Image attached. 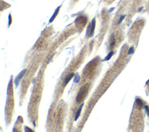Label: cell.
Here are the masks:
<instances>
[{
  "label": "cell",
  "instance_id": "277c9868",
  "mask_svg": "<svg viewBox=\"0 0 149 132\" xmlns=\"http://www.w3.org/2000/svg\"><path fill=\"white\" fill-rule=\"evenodd\" d=\"M95 26H96V20H95V18H94L93 20H92V22H91L90 34V37H92L93 36L94 32H95Z\"/></svg>",
  "mask_w": 149,
  "mask_h": 132
},
{
  "label": "cell",
  "instance_id": "8fae6325",
  "mask_svg": "<svg viewBox=\"0 0 149 132\" xmlns=\"http://www.w3.org/2000/svg\"><path fill=\"white\" fill-rule=\"evenodd\" d=\"M115 39H114V38H113V40L112 41V42H111V44H110L111 48H113V47L114 46V44H115Z\"/></svg>",
  "mask_w": 149,
  "mask_h": 132
},
{
  "label": "cell",
  "instance_id": "52a82bcc",
  "mask_svg": "<svg viewBox=\"0 0 149 132\" xmlns=\"http://www.w3.org/2000/svg\"><path fill=\"white\" fill-rule=\"evenodd\" d=\"M113 54H114V52L113 51H111L108 54L107 57L104 58V59L103 60V61H108V60L110 59V58L112 57V56L113 55Z\"/></svg>",
  "mask_w": 149,
  "mask_h": 132
},
{
  "label": "cell",
  "instance_id": "8992f818",
  "mask_svg": "<svg viewBox=\"0 0 149 132\" xmlns=\"http://www.w3.org/2000/svg\"><path fill=\"white\" fill-rule=\"evenodd\" d=\"M83 104H82L80 106V108H79V109H78V112L77 113H76V116H75V118H74V121H77V119H78V118L79 117V116H80V112H81V110H82V107H83Z\"/></svg>",
  "mask_w": 149,
  "mask_h": 132
},
{
  "label": "cell",
  "instance_id": "7c38bea8",
  "mask_svg": "<svg viewBox=\"0 0 149 132\" xmlns=\"http://www.w3.org/2000/svg\"><path fill=\"white\" fill-rule=\"evenodd\" d=\"M143 9V7H141V8H139V9L138 10V12H140L141 11H142Z\"/></svg>",
  "mask_w": 149,
  "mask_h": 132
},
{
  "label": "cell",
  "instance_id": "9c48e42d",
  "mask_svg": "<svg viewBox=\"0 0 149 132\" xmlns=\"http://www.w3.org/2000/svg\"><path fill=\"white\" fill-rule=\"evenodd\" d=\"M133 52H134V48H133V47H131L129 48L128 54V55H131V54H133Z\"/></svg>",
  "mask_w": 149,
  "mask_h": 132
},
{
  "label": "cell",
  "instance_id": "3957f363",
  "mask_svg": "<svg viewBox=\"0 0 149 132\" xmlns=\"http://www.w3.org/2000/svg\"><path fill=\"white\" fill-rule=\"evenodd\" d=\"M26 69L24 70V71H22L20 73V74L17 76V77H16V80H15V84H16V86L17 84H18V83H19V81H20V80H21L22 78V77L23 76H24L25 72H26Z\"/></svg>",
  "mask_w": 149,
  "mask_h": 132
},
{
  "label": "cell",
  "instance_id": "ba28073f",
  "mask_svg": "<svg viewBox=\"0 0 149 132\" xmlns=\"http://www.w3.org/2000/svg\"><path fill=\"white\" fill-rule=\"evenodd\" d=\"M125 16H126V15H122V16H121V17H119V21L118 22V24H120V23L122 22V20L123 19H125Z\"/></svg>",
  "mask_w": 149,
  "mask_h": 132
},
{
  "label": "cell",
  "instance_id": "30bf717a",
  "mask_svg": "<svg viewBox=\"0 0 149 132\" xmlns=\"http://www.w3.org/2000/svg\"><path fill=\"white\" fill-rule=\"evenodd\" d=\"M136 103H137V104L139 106H142V105H143V102H142V101L140 100V99H137V100H136Z\"/></svg>",
  "mask_w": 149,
  "mask_h": 132
},
{
  "label": "cell",
  "instance_id": "7a4b0ae2",
  "mask_svg": "<svg viewBox=\"0 0 149 132\" xmlns=\"http://www.w3.org/2000/svg\"><path fill=\"white\" fill-rule=\"evenodd\" d=\"M73 76H74V73H70V74L66 76L65 77V80L64 81V86H66V85L68 83H69V81L71 80Z\"/></svg>",
  "mask_w": 149,
  "mask_h": 132
},
{
  "label": "cell",
  "instance_id": "5b68a950",
  "mask_svg": "<svg viewBox=\"0 0 149 132\" xmlns=\"http://www.w3.org/2000/svg\"><path fill=\"white\" fill-rule=\"evenodd\" d=\"M60 7H58L56 9V10L55 11V12H54V14H53V15H52V17H51V19H50V21H49V22L50 23H51V22H52V21H53L54 19H55V18L56 17V16H57V14H58V12H59V11H60Z\"/></svg>",
  "mask_w": 149,
  "mask_h": 132
},
{
  "label": "cell",
  "instance_id": "6da1fadb",
  "mask_svg": "<svg viewBox=\"0 0 149 132\" xmlns=\"http://www.w3.org/2000/svg\"><path fill=\"white\" fill-rule=\"evenodd\" d=\"M87 89L85 87H83L82 88L80 89V90L79 91V93H78L77 97H76V101L78 102L81 101L85 97V96L87 94Z\"/></svg>",
  "mask_w": 149,
  "mask_h": 132
}]
</instances>
